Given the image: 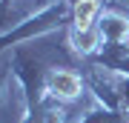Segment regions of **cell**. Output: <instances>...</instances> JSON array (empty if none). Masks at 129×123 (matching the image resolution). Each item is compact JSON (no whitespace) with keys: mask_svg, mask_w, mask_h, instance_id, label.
Returning a JSON list of instances; mask_svg holds the SVG:
<instances>
[{"mask_svg":"<svg viewBox=\"0 0 129 123\" xmlns=\"http://www.w3.org/2000/svg\"><path fill=\"white\" fill-rule=\"evenodd\" d=\"M98 12H101V3L98 0H78L75 3V26L78 29H92Z\"/></svg>","mask_w":129,"mask_h":123,"instance_id":"2","label":"cell"},{"mask_svg":"<svg viewBox=\"0 0 129 123\" xmlns=\"http://www.w3.org/2000/svg\"><path fill=\"white\" fill-rule=\"evenodd\" d=\"M80 77L78 74H72V72H55L49 77V92L52 95H57V97H66V100H72V97H78L80 95Z\"/></svg>","mask_w":129,"mask_h":123,"instance_id":"1","label":"cell"},{"mask_svg":"<svg viewBox=\"0 0 129 123\" xmlns=\"http://www.w3.org/2000/svg\"><path fill=\"white\" fill-rule=\"evenodd\" d=\"M126 34H129V23L123 17H106L103 20V37H109V40H126Z\"/></svg>","mask_w":129,"mask_h":123,"instance_id":"3","label":"cell"},{"mask_svg":"<svg viewBox=\"0 0 129 123\" xmlns=\"http://www.w3.org/2000/svg\"><path fill=\"white\" fill-rule=\"evenodd\" d=\"M98 43H101V34H98L95 29H78V34H75V46H78V52L89 55V52L98 49Z\"/></svg>","mask_w":129,"mask_h":123,"instance_id":"4","label":"cell"}]
</instances>
